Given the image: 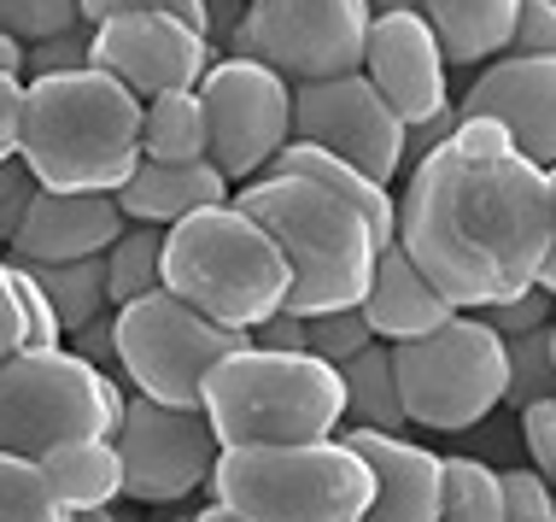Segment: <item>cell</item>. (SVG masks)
<instances>
[{"label":"cell","instance_id":"obj_1","mask_svg":"<svg viewBox=\"0 0 556 522\" xmlns=\"http://www.w3.org/2000/svg\"><path fill=\"white\" fill-rule=\"evenodd\" d=\"M393 200V241L457 311H486L533 282L556 288V171L486 117H457L416 153Z\"/></svg>","mask_w":556,"mask_h":522},{"label":"cell","instance_id":"obj_2","mask_svg":"<svg viewBox=\"0 0 556 522\" xmlns=\"http://www.w3.org/2000/svg\"><path fill=\"white\" fill-rule=\"evenodd\" d=\"M18 159L36 188L112 194L141 165V95L94 65L24 77Z\"/></svg>","mask_w":556,"mask_h":522},{"label":"cell","instance_id":"obj_3","mask_svg":"<svg viewBox=\"0 0 556 522\" xmlns=\"http://www.w3.org/2000/svg\"><path fill=\"white\" fill-rule=\"evenodd\" d=\"M235 206L247 217H258L269 241L288 259V306L293 318H317V311L357 306L375 276V241L369 217L357 206H345L340 194H328L305 176L264 171L252 183L235 188Z\"/></svg>","mask_w":556,"mask_h":522},{"label":"cell","instance_id":"obj_4","mask_svg":"<svg viewBox=\"0 0 556 522\" xmlns=\"http://www.w3.org/2000/svg\"><path fill=\"white\" fill-rule=\"evenodd\" d=\"M200 417L212 423L217 446H288V440H328L345 428L340 370L276 347H235L200 382Z\"/></svg>","mask_w":556,"mask_h":522},{"label":"cell","instance_id":"obj_5","mask_svg":"<svg viewBox=\"0 0 556 522\" xmlns=\"http://www.w3.org/2000/svg\"><path fill=\"white\" fill-rule=\"evenodd\" d=\"M159 288H170L223 330H258L288 300V259L264 223L240 212L229 194L223 206H205L164 229Z\"/></svg>","mask_w":556,"mask_h":522},{"label":"cell","instance_id":"obj_6","mask_svg":"<svg viewBox=\"0 0 556 522\" xmlns=\"http://www.w3.org/2000/svg\"><path fill=\"white\" fill-rule=\"evenodd\" d=\"M212 505L240 522H364L369 464L345 435L288 446H217Z\"/></svg>","mask_w":556,"mask_h":522},{"label":"cell","instance_id":"obj_7","mask_svg":"<svg viewBox=\"0 0 556 522\" xmlns=\"http://www.w3.org/2000/svg\"><path fill=\"white\" fill-rule=\"evenodd\" d=\"M124 387L71 347H18L0 358V452L41 458L83 435H117Z\"/></svg>","mask_w":556,"mask_h":522},{"label":"cell","instance_id":"obj_8","mask_svg":"<svg viewBox=\"0 0 556 522\" xmlns=\"http://www.w3.org/2000/svg\"><path fill=\"white\" fill-rule=\"evenodd\" d=\"M393 376L410 428L463 435L504 406V335L480 311H457L422 340L393 347Z\"/></svg>","mask_w":556,"mask_h":522},{"label":"cell","instance_id":"obj_9","mask_svg":"<svg viewBox=\"0 0 556 522\" xmlns=\"http://www.w3.org/2000/svg\"><path fill=\"white\" fill-rule=\"evenodd\" d=\"M247 340L252 330H223V323L200 318L188 300H176L170 288L112 306V370L129 382V394L159 399V406L200 411V382L212 376L223 352L247 347Z\"/></svg>","mask_w":556,"mask_h":522},{"label":"cell","instance_id":"obj_10","mask_svg":"<svg viewBox=\"0 0 556 522\" xmlns=\"http://www.w3.org/2000/svg\"><path fill=\"white\" fill-rule=\"evenodd\" d=\"M193 95L205 107V159L235 188L264 176L293 129V83L252 53H223L205 65Z\"/></svg>","mask_w":556,"mask_h":522},{"label":"cell","instance_id":"obj_11","mask_svg":"<svg viewBox=\"0 0 556 522\" xmlns=\"http://www.w3.org/2000/svg\"><path fill=\"white\" fill-rule=\"evenodd\" d=\"M369 36V0H247L229 53H252L288 83L357 71Z\"/></svg>","mask_w":556,"mask_h":522},{"label":"cell","instance_id":"obj_12","mask_svg":"<svg viewBox=\"0 0 556 522\" xmlns=\"http://www.w3.org/2000/svg\"><path fill=\"white\" fill-rule=\"evenodd\" d=\"M117 470H124V499L141 505H182L205 487L217 464V435L200 411L159 406V399L129 394L112 435Z\"/></svg>","mask_w":556,"mask_h":522},{"label":"cell","instance_id":"obj_13","mask_svg":"<svg viewBox=\"0 0 556 522\" xmlns=\"http://www.w3.org/2000/svg\"><path fill=\"white\" fill-rule=\"evenodd\" d=\"M288 141H317L340 153L345 165L369 171L375 183H393L404 171V124L369 88L364 71H340V77L293 83V129Z\"/></svg>","mask_w":556,"mask_h":522},{"label":"cell","instance_id":"obj_14","mask_svg":"<svg viewBox=\"0 0 556 522\" xmlns=\"http://www.w3.org/2000/svg\"><path fill=\"white\" fill-rule=\"evenodd\" d=\"M212 41L200 29L176 24L170 12H117V18L88 24V65L106 71L129 88V95H170V88H193L212 65Z\"/></svg>","mask_w":556,"mask_h":522},{"label":"cell","instance_id":"obj_15","mask_svg":"<svg viewBox=\"0 0 556 522\" xmlns=\"http://www.w3.org/2000/svg\"><path fill=\"white\" fill-rule=\"evenodd\" d=\"M357 71H364L375 95L399 112L404 129L428 124L433 112L451 107L445 53H440V41H433V29H428V18L416 7L369 12V36H364Z\"/></svg>","mask_w":556,"mask_h":522},{"label":"cell","instance_id":"obj_16","mask_svg":"<svg viewBox=\"0 0 556 522\" xmlns=\"http://www.w3.org/2000/svg\"><path fill=\"white\" fill-rule=\"evenodd\" d=\"M457 117H486L533 165H556V59L533 53L486 59L475 88L457 100Z\"/></svg>","mask_w":556,"mask_h":522},{"label":"cell","instance_id":"obj_17","mask_svg":"<svg viewBox=\"0 0 556 522\" xmlns=\"http://www.w3.org/2000/svg\"><path fill=\"white\" fill-rule=\"evenodd\" d=\"M352 452L369 464V511L364 522H440L445 458L410 435L381 428H340Z\"/></svg>","mask_w":556,"mask_h":522},{"label":"cell","instance_id":"obj_18","mask_svg":"<svg viewBox=\"0 0 556 522\" xmlns=\"http://www.w3.org/2000/svg\"><path fill=\"white\" fill-rule=\"evenodd\" d=\"M112 194H59V188H36L24 206V223L12 235V259L29 264H59V259H100L112 247V235L124 229Z\"/></svg>","mask_w":556,"mask_h":522},{"label":"cell","instance_id":"obj_19","mask_svg":"<svg viewBox=\"0 0 556 522\" xmlns=\"http://www.w3.org/2000/svg\"><path fill=\"white\" fill-rule=\"evenodd\" d=\"M357 311H364L369 335L381 340V347H399V340H422L433 335L440 323L457 318V306L445 300L433 282L410 264V252H404L399 241H387L381 252H375V276L364 288V300H357Z\"/></svg>","mask_w":556,"mask_h":522},{"label":"cell","instance_id":"obj_20","mask_svg":"<svg viewBox=\"0 0 556 522\" xmlns=\"http://www.w3.org/2000/svg\"><path fill=\"white\" fill-rule=\"evenodd\" d=\"M235 194V183L223 176L212 159H188V165H159V159H141L124 183L112 188L117 212L129 223H153V229H170L205 206H223Z\"/></svg>","mask_w":556,"mask_h":522},{"label":"cell","instance_id":"obj_21","mask_svg":"<svg viewBox=\"0 0 556 522\" xmlns=\"http://www.w3.org/2000/svg\"><path fill=\"white\" fill-rule=\"evenodd\" d=\"M269 171H281V176H305V183H317L328 194H340L345 206H357V212L369 217V229H375V241H393V183H375L369 171H357V165H345L340 153H328V147L317 141H281L276 147V159H269Z\"/></svg>","mask_w":556,"mask_h":522},{"label":"cell","instance_id":"obj_22","mask_svg":"<svg viewBox=\"0 0 556 522\" xmlns=\"http://www.w3.org/2000/svg\"><path fill=\"white\" fill-rule=\"evenodd\" d=\"M521 0H416L440 41L445 65H486L509 48V24H516Z\"/></svg>","mask_w":556,"mask_h":522},{"label":"cell","instance_id":"obj_23","mask_svg":"<svg viewBox=\"0 0 556 522\" xmlns=\"http://www.w3.org/2000/svg\"><path fill=\"white\" fill-rule=\"evenodd\" d=\"M41 475H48L53 499L65 505L71 517L77 511H106V505L124 499V470H117V452L106 435H83V440H65L53 452L36 458Z\"/></svg>","mask_w":556,"mask_h":522},{"label":"cell","instance_id":"obj_24","mask_svg":"<svg viewBox=\"0 0 556 522\" xmlns=\"http://www.w3.org/2000/svg\"><path fill=\"white\" fill-rule=\"evenodd\" d=\"M340 370V394H345V428H381V435H410V417L399 399L393 376V347L369 340L364 352H352Z\"/></svg>","mask_w":556,"mask_h":522},{"label":"cell","instance_id":"obj_25","mask_svg":"<svg viewBox=\"0 0 556 522\" xmlns=\"http://www.w3.org/2000/svg\"><path fill=\"white\" fill-rule=\"evenodd\" d=\"M141 159H159V165L205 159V107L193 88H170V95L141 100Z\"/></svg>","mask_w":556,"mask_h":522},{"label":"cell","instance_id":"obj_26","mask_svg":"<svg viewBox=\"0 0 556 522\" xmlns=\"http://www.w3.org/2000/svg\"><path fill=\"white\" fill-rule=\"evenodd\" d=\"M159 252H164V229L153 223H124L112 235V247L100 252V271H106V306L141 300L159 288Z\"/></svg>","mask_w":556,"mask_h":522},{"label":"cell","instance_id":"obj_27","mask_svg":"<svg viewBox=\"0 0 556 522\" xmlns=\"http://www.w3.org/2000/svg\"><path fill=\"white\" fill-rule=\"evenodd\" d=\"M29 264V259H24ZM29 276L41 282V294L53 300V318L59 330H83L88 318H100L106 306V271H100V259H59V264H29Z\"/></svg>","mask_w":556,"mask_h":522},{"label":"cell","instance_id":"obj_28","mask_svg":"<svg viewBox=\"0 0 556 522\" xmlns=\"http://www.w3.org/2000/svg\"><path fill=\"white\" fill-rule=\"evenodd\" d=\"M440 522H504L498 470L486 458H445V487H440Z\"/></svg>","mask_w":556,"mask_h":522},{"label":"cell","instance_id":"obj_29","mask_svg":"<svg viewBox=\"0 0 556 522\" xmlns=\"http://www.w3.org/2000/svg\"><path fill=\"white\" fill-rule=\"evenodd\" d=\"M551 394H556V330L545 323L533 335L504 340V406L521 411V406L551 399Z\"/></svg>","mask_w":556,"mask_h":522},{"label":"cell","instance_id":"obj_30","mask_svg":"<svg viewBox=\"0 0 556 522\" xmlns=\"http://www.w3.org/2000/svg\"><path fill=\"white\" fill-rule=\"evenodd\" d=\"M0 522H71L36 458L0 452Z\"/></svg>","mask_w":556,"mask_h":522},{"label":"cell","instance_id":"obj_31","mask_svg":"<svg viewBox=\"0 0 556 522\" xmlns=\"http://www.w3.org/2000/svg\"><path fill=\"white\" fill-rule=\"evenodd\" d=\"M0 271H7V288H12V306H18V330H24V347H65V330L53 318V300L41 294V282L29 276L24 259L0 252Z\"/></svg>","mask_w":556,"mask_h":522},{"label":"cell","instance_id":"obj_32","mask_svg":"<svg viewBox=\"0 0 556 522\" xmlns=\"http://www.w3.org/2000/svg\"><path fill=\"white\" fill-rule=\"evenodd\" d=\"M369 323L357 306H340V311H317V318H305V352L323 358V364H345L352 352L369 347Z\"/></svg>","mask_w":556,"mask_h":522},{"label":"cell","instance_id":"obj_33","mask_svg":"<svg viewBox=\"0 0 556 522\" xmlns=\"http://www.w3.org/2000/svg\"><path fill=\"white\" fill-rule=\"evenodd\" d=\"M71 24H83L77 0H0V36L12 41H41Z\"/></svg>","mask_w":556,"mask_h":522},{"label":"cell","instance_id":"obj_34","mask_svg":"<svg viewBox=\"0 0 556 522\" xmlns=\"http://www.w3.org/2000/svg\"><path fill=\"white\" fill-rule=\"evenodd\" d=\"M551 306H556V288H551V282H533V288H521V294H509V300L486 306L480 318H486V330H498L504 340H516V335L545 330V323H551Z\"/></svg>","mask_w":556,"mask_h":522},{"label":"cell","instance_id":"obj_35","mask_svg":"<svg viewBox=\"0 0 556 522\" xmlns=\"http://www.w3.org/2000/svg\"><path fill=\"white\" fill-rule=\"evenodd\" d=\"M498 494H504V522H556L551 499V475L539 470H498Z\"/></svg>","mask_w":556,"mask_h":522},{"label":"cell","instance_id":"obj_36","mask_svg":"<svg viewBox=\"0 0 556 522\" xmlns=\"http://www.w3.org/2000/svg\"><path fill=\"white\" fill-rule=\"evenodd\" d=\"M83 65H88V24L24 41V77H53V71H83Z\"/></svg>","mask_w":556,"mask_h":522},{"label":"cell","instance_id":"obj_37","mask_svg":"<svg viewBox=\"0 0 556 522\" xmlns=\"http://www.w3.org/2000/svg\"><path fill=\"white\" fill-rule=\"evenodd\" d=\"M504 53L556 59V0H521L516 24H509V48Z\"/></svg>","mask_w":556,"mask_h":522},{"label":"cell","instance_id":"obj_38","mask_svg":"<svg viewBox=\"0 0 556 522\" xmlns=\"http://www.w3.org/2000/svg\"><path fill=\"white\" fill-rule=\"evenodd\" d=\"M516 428H521V446H528L533 470L551 475L556 470V394L551 399H533V406L516 411Z\"/></svg>","mask_w":556,"mask_h":522},{"label":"cell","instance_id":"obj_39","mask_svg":"<svg viewBox=\"0 0 556 522\" xmlns=\"http://www.w3.org/2000/svg\"><path fill=\"white\" fill-rule=\"evenodd\" d=\"M29 194H36V176H29L24 159H18V153H12V159H0V252L12 247V235H18Z\"/></svg>","mask_w":556,"mask_h":522},{"label":"cell","instance_id":"obj_40","mask_svg":"<svg viewBox=\"0 0 556 522\" xmlns=\"http://www.w3.org/2000/svg\"><path fill=\"white\" fill-rule=\"evenodd\" d=\"M65 347L77 352V358H88L94 370H112L117 364V352H112V311H100V318L83 323V330H71Z\"/></svg>","mask_w":556,"mask_h":522},{"label":"cell","instance_id":"obj_41","mask_svg":"<svg viewBox=\"0 0 556 522\" xmlns=\"http://www.w3.org/2000/svg\"><path fill=\"white\" fill-rule=\"evenodd\" d=\"M252 347H276V352H299L305 347V318H293L288 306L281 311H269V318L252 330Z\"/></svg>","mask_w":556,"mask_h":522},{"label":"cell","instance_id":"obj_42","mask_svg":"<svg viewBox=\"0 0 556 522\" xmlns=\"http://www.w3.org/2000/svg\"><path fill=\"white\" fill-rule=\"evenodd\" d=\"M18 112H24V77L0 71V159L18 153Z\"/></svg>","mask_w":556,"mask_h":522},{"label":"cell","instance_id":"obj_43","mask_svg":"<svg viewBox=\"0 0 556 522\" xmlns=\"http://www.w3.org/2000/svg\"><path fill=\"white\" fill-rule=\"evenodd\" d=\"M18 347H24V330H18V306H12L7 271H0V358H12Z\"/></svg>","mask_w":556,"mask_h":522},{"label":"cell","instance_id":"obj_44","mask_svg":"<svg viewBox=\"0 0 556 522\" xmlns=\"http://www.w3.org/2000/svg\"><path fill=\"white\" fill-rule=\"evenodd\" d=\"M159 7V0H77L83 24H100V18H117V12H147Z\"/></svg>","mask_w":556,"mask_h":522},{"label":"cell","instance_id":"obj_45","mask_svg":"<svg viewBox=\"0 0 556 522\" xmlns=\"http://www.w3.org/2000/svg\"><path fill=\"white\" fill-rule=\"evenodd\" d=\"M159 12H170L176 24H188V29H200L205 36V0H159ZM212 41V36H205Z\"/></svg>","mask_w":556,"mask_h":522},{"label":"cell","instance_id":"obj_46","mask_svg":"<svg viewBox=\"0 0 556 522\" xmlns=\"http://www.w3.org/2000/svg\"><path fill=\"white\" fill-rule=\"evenodd\" d=\"M0 71H12V77H24V41L0 36Z\"/></svg>","mask_w":556,"mask_h":522},{"label":"cell","instance_id":"obj_47","mask_svg":"<svg viewBox=\"0 0 556 522\" xmlns=\"http://www.w3.org/2000/svg\"><path fill=\"white\" fill-rule=\"evenodd\" d=\"M193 522H240V517H229L223 505H200V517H193Z\"/></svg>","mask_w":556,"mask_h":522},{"label":"cell","instance_id":"obj_48","mask_svg":"<svg viewBox=\"0 0 556 522\" xmlns=\"http://www.w3.org/2000/svg\"><path fill=\"white\" fill-rule=\"evenodd\" d=\"M71 522H117V517H112V505H106V511H77Z\"/></svg>","mask_w":556,"mask_h":522}]
</instances>
